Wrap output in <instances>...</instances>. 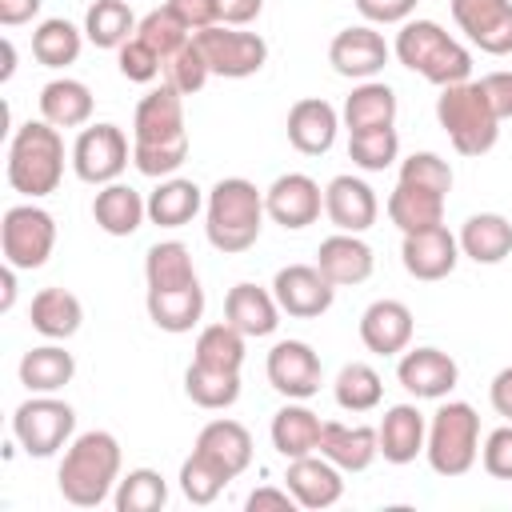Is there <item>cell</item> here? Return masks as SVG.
Returning <instances> with one entry per match:
<instances>
[{"instance_id":"cell-21","label":"cell","mask_w":512,"mask_h":512,"mask_svg":"<svg viewBox=\"0 0 512 512\" xmlns=\"http://www.w3.org/2000/svg\"><path fill=\"white\" fill-rule=\"evenodd\" d=\"M284 488L296 496L300 508H332L344 496V472L320 452L296 456V460H288Z\"/></svg>"},{"instance_id":"cell-16","label":"cell","mask_w":512,"mask_h":512,"mask_svg":"<svg viewBox=\"0 0 512 512\" xmlns=\"http://www.w3.org/2000/svg\"><path fill=\"white\" fill-rule=\"evenodd\" d=\"M400 260H404V272L412 280H444L452 276L456 260H460V240L448 232V224H432V228H420V232H404V244H400Z\"/></svg>"},{"instance_id":"cell-43","label":"cell","mask_w":512,"mask_h":512,"mask_svg":"<svg viewBox=\"0 0 512 512\" xmlns=\"http://www.w3.org/2000/svg\"><path fill=\"white\" fill-rule=\"evenodd\" d=\"M112 504L116 512H160L168 504V484L156 468H132L128 476H120Z\"/></svg>"},{"instance_id":"cell-50","label":"cell","mask_w":512,"mask_h":512,"mask_svg":"<svg viewBox=\"0 0 512 512\" xmlns=\"http://www.w3.org/2000/svg\"><path fill=\"white\" fill-rule=\"evenodd\" d=\"M116 64H120V76L132 80V84H152V80L164 72V60H160L140 36H132L128 44L116 48Z\"/></svg>"},{"instance_id":"cell-7","label":"cell","mask_w":512,"mask_h":512,"mask_svg":"<svg viewBox=\"0 0 512 512\" xmlns=\"http://www.w3.org/2000/svg\"><path fill=\"white\" fill-rule=\"evenodd\" d=\"M424 456L436 476H464L480 460V416L464 400H448L428 420Z\"/></svg>"},{"instance_id":"cell-35","label":"cell","mask_w":512,"mask_h":512,"mask_svg":"<svg viewBox=\"0 0 512 512\" xmlns=\"http://www.w3.org/2000/svg\"><path fill=\"white\" fill-rule=\"evenodd\" d=\"M200 208H204V192L184 176H164L148 196V220L160 228H184Z\"/></svg>"},{"instance_id":"cell-42","label":"cell","mask_w":512,"mask_h":512,"mask_svg":"<svg viewBox=\"0 0 512 512\" xmlns=\"http://www.w3.org/2000/svg\"><path fill=\"white\" fill-rule=\"evenodd\" d=\"M332 396L344 412H372L384 396V384H380V372L364 360H352L336 372V384H332Z\"/></svg>"},{"instance_id":"cell-22","label":"cell","mask_w":512,"mask_h":512,"mask_svg":"<svg viewBox=\"0 0 512 512\" xmlns=\"http://www.w3.org/2000/svg\"><path fill=\"white\" fill-rule=\"evenodd\" d=\"M288 144L304 156H324L336 144V128H340V112L320 100V96H304L288 108Z\"/></svg>"},{"instance_id":"cell-31","label":"cell","mask_w":512,"mask_h":512,"mask_svg":"<svg viewBox=\"0 0 512 512\" xmlns=\"http://www.w3.org/2000/svg\"><path fill=\"white\" fill-rule=\"evenodd\" d=\"M460 256L476 264H500L512 256V220L500 212H476L460 228Z\"/></svg>"},{"instance_id":"cell-38","label":"cell","mask_w":512,"mask_h":512,"mask_svg":"<svg viewBox=\"0 0 512 512\" xmlns=\"http://www.w3.org/2000/svg\"><path fill=\"white\" fill-rule=\"evenodd\" d=\"M184 392L196 408H208V412H220V408H232L240 400V372H228V368H208L200 360L188 364L184 372Z\"/></svg>"},{"instance_id":"cell-34","label":"cell","mask_w":512,"mask_h":512,"mask_svg":"<svg viewBox=\"0 0 512 512\" xmlns=\"http://www.w3.org/2000/svg\"><path fill=\"white\" fill-rule=\"evenodd\" d=\"M444 204H448V196L420 188V184H408V180H396V188L388 196V220L400 232H420V228L444 224Z\"/></svg>"},{"instance_id":"cell-44","label":"cell","mask_w":512,"mask_h":512,"mask_svg":"<svg viewBox=\"0 0 512 512\" xmlns=\"http://www.w3.org/2000/svg\"><path fill=\"white\" fill-rule=\"evenodd\" d=\"M244 340H248V336H244L240 328H232L228 320L208 324V328H200V336H196L192 360H200V364H208V368L240 372V364H244Z\"/></svg>"},{"instance_id":"cell-39","label":"cell","mask_w":512,"mask_h":512,"mask_svg":"<svg viewBox=\"0 0 512 512\" xmlns=\"http://www.w3.org/2000/svg\"><path fill=\"white\" fill-rule=\"evenodd\" d=\"M144 280L148 288H188L200 284L192 268V252L180 240H160L144 252Z\"/></svg>"},{"instance_id":"cell-14","label":"cell","mask_w":512,"mask_h":512,"mask_svg":"<svg viewBox=\"0 0 512 512\" xmlns=\"http://www.w3.org/2000/svg\"><path fill=\"white\" fill-rule=\"evenodd\" d=\"M264 372H268V384H272L280 396H288V400H308V396H316L320 384H324L320 356H316L312 344H304V340H280V344H272Z\"/></svg>"},{"instance_id":"cell-11","label":"cell","mask_w":512,"mask_h":512,"mask_svg":"<svg viewBox=\"0 0 512 512\" xmlns=\"http://www.w3.org/2000/svg\"><path fill=\"white\" fill-rule=\"evenodd\" d=\"M132 152H128V136L116 124H88L76 144H72V168L84 184H112L120 180V172L128 168Z\"/></svg>"},{"instance_id":"cell-3","label":"cell","mask_w":512,"mask_h":512,"mask_svg":"<svg viewBox=\"0 0 512 512\" xmlns=\"http://www.w3.org/2000/svg\"><path fill=\"white\" fill-rule=\"evenodd\" d=\"M264 192L244 180V176H224L212 184L208 200H204V232L208 244L224 256L248 252L260 240L264 228Z\"/></svg>"},{"instance_id":"cell-2","label":"cell","mask_w":512,"mask_h":512,"mask_svg":"<svg viewBox=\"0 0 512 512\" xmlns=\"http://www.w3.org/2000/svg\"><path fill=\"white\" fill-rule=\"evenodd\" d=\"M120 440L104 428H92V432H80L68 448H64V460L56 468V488L68 504L76 508H96L104 504L116 484H120Z\"/></svg>"},{"instance_id":"cell-12","label":"cell","mask_w":512,"mask_h":512,"mask_svg":"<svg viewBox=\"0 0 512 512\" xmlns=\"http://www.w3.org/2000/svg\"><path fill=\"white\" fill-rule=\"evenodd\" d=\"M264 212H268L272 224H280L288 232H300V228H308V224L320 220V212H324V188L308 172H284L264 192Z\"/></svg>"},{"instance_id":"cell-19","label":"cell","mask_w":512,"mask_h":512,"mask_svg":"<svg viewBox=\"0 0 512 512\" xmlns=\"http://www.w3.org/2000/svg\"><path fill=\"white\" fill-rule=\"evenodd\" d=\"M324 216L340 228V232H368L380 216V200L376 192L368 188V180L360 176H332L328 188H324Z\"/></svg>"},{"instance_id":"cell-40","label":"cell","mask_w":512,"mask_h":512,"mask_svg":"<svg viewBox=\"0 0 512 512\" xmlns=\"http://www.w3.org/2000/svg\"><path fill=\"white\" fill-rule=\"evenodd\" d=\"M80 48H84V32L76 24H68L64 16H52V20H44L32 32V56L44 68H68V64H76Z\"/></svg>"},{"instance_id":"cell-1","label":"cell","mask_w":512,"mask_h":512,"mask_svg":"<svg viewBox=\"0 0 512 512\" xmlns=\"http://www.w3.org/2000/svg\"><path fill=\"white\" fill-rule=\"evenodd\" d=\"M188 160L184 96L172 84L152 88L132 116V164L140 176L164 180Z\"/></svg>"},{"instance_id":"cell-8","label":"cell","mask_w":512,"mask_h":512,"mask_svg":"<svg viewBox=\"0 0 512 512\" xmlns=\"http://www.w3.org/2000/svg\"><path fill=\"white\" fill-rule=\"evenodd\" d=\"M72 432H76V412L72 404L56 400V392H32L12 412V440L28 456H56L60 448L72 444Z\"/></svg>"},{"instance_id":"cell-52","label":"cell","mask_w":512,"mask_h":512,"mask_svg":"<svg viewBox=\"0 0 512 512\" xmlns=\"http://www.w3.org/2000/svg\"><path fill=\"white\" fill-rule=\"evenodd\" d=\"M352 4L368 24H404L412 20L420 0H352Z\"/></svg>"},{"instance_id":"cell-9","label":"cell","mask_w":512,"mask_h":512,"mask_svg":"<svg viewBox=\"0 0 512 512\" xmlns=\"http://www.w3.org/2000/svg\"><path fill=\"white\" fill-rule=\"evenodd\" d=\"M0 248H4V264L20 268V272L48 264V256L56 248L52 212H44L40 204H12L0 220Z\"/></svg>"},{"instance_id":"cell-51","label":"cell","mask_w":512,"mask_h":512,"mask_svg":"<svg viewBox=\"0 0 512 512\" xmlns=\"http://www.w3.org/2000/svg\"><path fill=\"white\" fill-rule=\"evenodd\" d=\"M480 464L488 476L496 480H512V420L496 432H488V440L480 444Z\"/></svg>"},{"instance_id":"cell-24","label":"cell","mask_w":512,"mask_h":512,"mask_svg":"<svg viewBox=\"0 0 512 512\" xmlns=\"http://www.w3.org/2000/svg\"><path fill=\"white\" fill-rule=\"evenodd\" d=\"M316 268L336 284V288H348V284H364L376 268V256L372 248L356 236V232H336L328 240H320L316 248Z\"/></svg>"},{"instance_id":"cell-30","label":"cell","mask_w":512,"mask_h":512,"mask_svg":"<svg viewBox=\"0 0 512 512\" xmlns=\"http://www.w3.org/2000/svg\"><path fill=\"white\" fill-rule=\"evenodd\" d=\"M144 216H148V200L132 184H120V180L104 184L92 200V220L108 236H132L144 224Z\"/></svg>"},{"instance_id":"cell-59","label":"cell","mask_w":512,"mask_h":512,"mask_svg":"<svg viewBox=\"0 0 512 512\" xmlns=\"http://www.w3.org/2000/svg\"><path fill=\"white\" fill-rule=\"evenodd\" d=\"M12 68H16V48H12V40H4V72H0V76L8 80V76H12Z\"/></svg>"},{"instance_id":"cell-55","label":"cell","mask_w":512,"mask_h":512,"mask_svg":"<svg viewBox=\"0 0 512 512\" xmlns=\"http://www.w3.org/2000/svg\"><path fill=\"white\" fill-rule=\"evenodd\" d=\"M244 508H248V512H292V508H296V496H292L288 488L264 484V488H252V492H248Z\"/></svg>"},{"instance_id":"cell-47","label":"cell","mask_w":512,"mask_h":512,"mask_svg":"<svg viewBox=\"0 0 512 512\" xmlns=\"http://www.w3.org/2000/svg\"><path fill=\"white\" fill-rule=\"evenodd\" d=\"M228 472L220 464H212L204 452L192 448V456L180 464V492L192 500V504H212L224 488H228Z\"/></svg>"},{"instance_id":"cell-4","label":"cell","mask_w":512,"mask_h":512,"mask_svg":"<svg viewBox=\"0 0 512 512\" xmlns=\"http://www.w3.org/2000/svg\"><path fill=\"white\" fill-rule=\"evenodd\" d=\"M64 180V136L48 120H28L8 140V184L12 192L40 200Z\"/></svg>"},{"instance_id":"cell-18","label":"cell","mask_w":512,"mask_h":512,"mask_svg":"<svg viewBox=\"0 0 512 512\" xmlns=\"http://www.w3.org/2000/svg\"><path fill=\"white\" fill-rule=\"evenodd\" d=\"M388 56H392V48L384 44V36L372 24H352V28L336 32L328 44V64L348 80H372L388 64Z\"/></svg>"},{"instance_id":"cell-46","label":"cell","mask_w":512,"mask_h":512,"mask_svg":"<svg viewBox=\"0 0 512 512\" xmlns=\"http://www.w3.org/2000/svg\"><path fill=\"white\" fill-rule=\"evenodd\" d=\"M348 156H352V164L364 168V172H384V168L400 156V136H396V128L348 132Z\"/></svg>"},{"instance_id":"cell-10","label":"cell","mask_w":512,"mask_h":512,"mask_svg":"<svg viewBox=\"0 0 512 512\" xmlns=\"http://www.w3.org/2000/svg\"><path fill=\"white\" fill-rule=\"evenodd\" d=\"M212 68V76L224 80H244L256 76L268 64V44L260 32H244V28H228V24H212L204 32L192 36Z\"/></svg>"},{"instance_id":"cell-45","label":"cell","mask_w":512,"mask_h":512,"mask_svg":"<svg viewBox=\"0 0 512 512\" xmlns=\"http://www.w3.org/2000/svg\"><path fill=\"white\" fill-rule=\"evenodd\" d=\"M136 36H140V40H144V44H148L164 64H168V60H172L188 40H192L188 24H184L168 4H164V8H152V12L136 24Z\"/></svg>"},{"instance_id":"cell-41","label":"cell","mask_w":512,"mask_h":512,"mask_svg":"<svg viewBox=\"0 0 512 512\" xmlns=\"http://www.w3.org/2000/svg\"><path fill=\"white\" fill-rule=\"evenodd\" d=\"M136 16L124 0H96L84 16V36L96 44V48H120L136 36Z\"/></svg>"},{"instance_id":"cell-58","label":"cell","mask_w":512,"mask_h":512,"mask_svg":"<svg viewBox=\"0 0 512 512\" xmlns=\"http://www.w3.org/2000/svg\"><path fill=\"white\" fill-rule=\"evenodd\" d=\"M44 0H0V24L4 28H16V24H28L36 12H40Z\"/></svg>"},{"instance_id":"cell-17","label":"cell","mask_w":512,"mask_h":512,"mask_svg":"<svg viewBox=\"0 0 512 512\" xmlns=\"http://www.w3.org/2000/svg\"><path fill=\"white\" fill-rule=\"evenodd\" d=\"M396 380L416 400H444L456 388L460 368L440 348H404L400 352V364H396Z\"/></svg>"},{"instance_id":"cell-13","label":"cell","mask_w":512,"mask_h":512,"mask_svg":"<svg viewBox=\"0 0 512 512\" xmlns=\"http://www.w3.org/2000/svg\"><path fill=\"white\" fill-rule=\"evenodd\" d=\"M272 296H276L280 312H288L296 320H312V316H324L332 308L336 284L316 264H288V268L276 272Z\"/></svg>"},{"instance_id":"cell-27","label":"cell","mask_w":512,"mask_h":512,"mask_svg":"<svg viewBox=\"0 0 512 512\" xmlns=\"http://www.w3.org/2000/svg\"><path fill=\"white\" fill-rule=\"evenodd\" d=\"M196 452H204L212 464H220V468L236 480L240 472H248L256 448H252V432H248L240 420L220 416V420H212V424L200 428V436H196Z\"/></svg>"},{"instance_id":"cell-32","label":"cell","mask_w":512,"mask_h":512,"mask_svg":"<svg viewBox=\"0 0 512 512\" xmlns=\"http://www.w3.org/2000/svg\"><path fill=\"white\" fill-rule=\"evenodd\" d=\"M92 88L84 80L72 76H56L40 88V120L56 124V128H84L92 120Z\"/></svg>"},{"instance_id":"cell-28","label":"cell","mask_w":512,"mask_h":512,"mask_svg":"<svg viewBox=\"0 0 512 512\" xmlns=\"http://www.w3.org/2000/svg\"><path fill=\"white\" fill-rule=\"evenodd\" d=\"M144 308H148V320L160 328V332H192L204 316V288L200 284H188V288H148L144 296Z\"/></svg>"},{"instance_id":"cell-36","label":"cell","mask_w":512,"mask_h":512,"mask_svg":"<svg viewBox=\"0 0 512 512\" xmlns=\"http://www.w3.org/2000/svg\"><path fill=\"white\" fill-rule=\"evenodd\" d=\"M392 124H396V92L384 80H360L344 100V128L364 132V128H392Z\"/></svg>"},{"instance_id":"cell-49","label":"cell","mask_w":512,"mask_h":512,"mask_svg":"<svg viewBox=\"0 0 512 512\" xmlns=\"http://www.w3.org/2000/svg\"><path fill=\"white\" fill-rule=\"evenodd\" d=\"M400 180L448 196V192H452V164H448L444 156H436V152H412V156L400 164Z\"/></svg>"},{"instance_id":"cell-56","label":"cell","mask_w":512,"mask_h":512,"mask_svg":"<svg viewBox=\"0 0 512 512\" xmlns=\"http://www.w3.org/2000/svg\"><path fill=\"white\" fill-rule=\"evenodd\" d=\"M264 12V0H216V24L244 28Z\"/></svg>"},{"instance_id":"cell-6","label":"cell","mask_w":512,"mask_h":512,"mask_svg":"<svg viewBox=\"0 0 512 512\" xmlns=\"http://www.w3.org/2000/svg\"><path fill=\"white\" fill-rule=\"evenodd\" d=\"M436 120H440V128L448 132V140L460 156H484V152L496 148L500 120H496V112H492V104H488V96L480 92L476 80L440 88Z\"/></svg>"},{"instance_id":"cell-20","label":"cell","mask_w":512,"mask_h":512,"mask_svg":"<svg viewBox=\"0 0 512 512\" xmlns=\"http://www.w3.org/2000/svg\"><path fill=\"white\" fill-rule=\"evenodd\" d=\"M412 328H416L412 308L404 300H392V296L372 300L360 316V340L376 356H400L412 344Z\"/></svg>"},{"instance_id":"cell-29","label":"cell","mask_w":512,"mask_h":512,"mask_svg":"<svg viewBox=\"0 0 512 512\" xmlns=\"http://www.w3.org/2000/svg\"><path fill=\"white\" fill-rule=\"evenodd\" d=\"M272 448L284 456V460H296V456H312L320 448V432H324V420L304 404V400H288L276 416H272Z\"/></svg>"},{"instance_id":"cell-33","label":"cell","mask_w":512,"mask_h":512,"mask_svg":"<svg viewBox=\"0 0 512 512\" xmlns=\"http://www.w3.org/2000/svg\"><path fill=\"white\" fill-rule=\"evenodd\" d=\"M28 320L40 336L48 340H68L80 332V320H84V304L76 292L68 288H40L32 296V308H28Z\"/></svg>"},{"instance_id":"cell-5","label":"cell","mask_w":512,"mask_h":512,"mask_svg":"<svg viewBox=\"0 0 512 512\" xmlns=\"http://www.w3.org/2000/svg\"><path fill=\"white\" fill-rule=\"evenodd\" d=\"M392 52L408 72H420L436 88L464 84L472 76V52L452 40L436 20H404Z\"/></svg>"},{"instance_id":"cell-26","label":"cell","mask_w":512,"mask_h":512,"mask_svg":"<svg viewBox=\"0 0 512 512\" xmlns=\"http://www.w3.org/2000/svg\"><path fill=\"white\" fill-rule=\"evenodd\" d=\"M224 320L232 328H240L248 340H260V336H272L276 324H280V304L268 288L260 284H236L228 288L224 296Z\"/></svg>"},{"instance_id":"cell-15","label":"cell","mask_w":512,"mask_h":512,"mask_svg":"<svg viewBox=\"0 0 512 512\" xmlns=\"http://www.w3.org/2000/svg\"><path fill=\"white\" fill-rule=\"evenodd\" d=\"M460 32L488 56L512 52V0H448Z\"/></svg>"},{"instance_id":"cell-57","label":"cell","mask_w":512,"mask_h":512,"mask_svg":"<svg viewBox=\"0 0 512 512\" xmlns=\"http://www.w3.org/2000/svg\"><path fill=\"white\" fill-rule=\"evenodd\" d=\"M488 400H492V408H496V416H504V420H512V364H508V368H500V372L492 376V388H488Z\"/></svg>"},{"instance_id":"cell-23","label":"cell","mask_w":512,"mask_h":512,"mask_svg":"<svg viewBox=\"0 0 512 512\" xmlns=\"http://www.w3.org/2000/svg\"><path fill=\"white\" fill-rule=\"evenodd\" d=\"M320 456H328L340 472H364L372 468V460L380 456V436L372 424H340V420H324L320 432Z\"/></svg>"},{"instance_id":"cell-53","label":"cell","mask_w":512,"mask_h":512,"mask_svg":"<svg viewBox=\"0 0 512 512\" xmlns=\"http://www.w3.org/2000/svg\"><path fill=\"white\" fill-rule=\"evenodd\" d=\"M476 84H480V92L488 96L496 120H512V72H508V68H496V72H484Z\"/></svg>"},{"instance_id":"cell-37","label":"cell","mask_w":512,"mask_h":512,"mask_svg":"<svg viewBox=\"0 0 512 512\" xmlns=\"http://www.w3.org/2000/svg\"><path fill=\"white\" fill-rule=\"evenodd\" d=\"M72 376H76V360L60 344H40L20 360V384L28 392H60L64 384H72Z\"/></svg>"},{"instance_id":"cell-25","label":"cell","mask_w":512,"mask_h":512,"mask_svg":"<svg viewBox=\"0 0 512 512\" xmlns=\"http://www.w3.org/2000/svg\"><path fill=\"white\" fill-rule=\"evenodd\" d=\"M376 436H380V456L388 464H412L420 452H424V440H428V420L416 404H392L380 424H376Z\"/></svg>"},{"instance_id":"cell-48","label":"cell","mask_w":512,"mask_h":512,"mask_svg":"<svg viewBox=\"0 0 512 512\" xmlns=\"http://www.w3.org/2000/svg\"><path fill=\"white\" fill-rule=\"evenodd\" d=\"M208 76H212V68H208V60H204V52H200L196 40H188V44L164 64V84H172L180 96L200 92V88L208 84Z\"/></svg>"},{"instance_id":"cell-54","label":"cell","mask_w":512,"mask_h":512,"mask_svg":"<svg viewBox=\"0 0 512 512\" xmlns=\"http://www.w3.org/2000/svg\"><path fill=\"white\" fill-rule=\"evenodd\" d=\"M168 8L188 24L192 36L216 24V0H168Z\"/></svg>"}]
</instances>
